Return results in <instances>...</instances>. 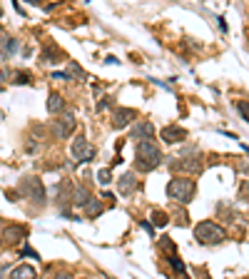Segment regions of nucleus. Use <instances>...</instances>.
Wrapping results in <instances>:
<instances>
[{
	"instance_id": "obj_6",
	"label": "nucleus",
	"mask_w": 249,
	"mask_h": 279,
	"mask_svg": "<svg viewBox=\"0 0 249 279\" xmlns=\"http://www.w3.org/2000/svg\"><path fill=\"white\" fill-rule=\"evenodd\" d=\"M53 130H55V135H58L60 140H67L70 132L75 130V117H73V112H65L58 122H53Z\"/></svg>"
},
{
	"instance_id": "obj_4",
	"label": "nucleus",
	"mask_w": 249,
	"mask_h": 279,
	"mask_svg": "<svg viewBox=\"0 0 249 279\" xmlns=\"http://www.w3.org/2000/svg\"><path fill=\"white\" fill-rule=\"evenodd\" d=\"M20 189H22L25 197H30V202H35L40 207L45 205V187H42V182H40L38 177H25Z\"/></svg>"
},
{
	"instance_id": "obj_21",
	"label": "nucleus",
	"mask_w": 249,
	"mask_h": 279,
	"mask_svg": "<svg viewBox=\"0 0 249 279\" xmlns=\"http://www.w3.org/2000/svg\"><path fill=\"white\" fill-rule=\"evenodd\" d=\"M30 82V75L28 73H18L15 75V85H28Z\"/></svg>"
},
{
	"instance_id": "obj_20",
	"label": "nucleus",
	"mask_w": 249,
	"mask_h": 279,
	"mask_svg": "<svg viewBox=\"0 0 249 279\" xmlns=\"http://www.w3.org/2000/svg\"><path fill=\"white\" fill-rule=\"evenodd\" d=\"M172 269L174 272H177V274H185V264H182V260H179V257H172Z\"/></svg>"
},
{
	"instance_id": "obj_26",
	"label": "nucleus",
	"mask_w": 249,
	"mask_h": 279,
	"mask_svg": "<svg viewBox=\"0 0 249 279\" xmlns=\"http://www.w3.org/2000/svg\"><path fill=\"white\" fill-rule=\"evenodd\" d=\"M0 93H3V88H0Z\"/></svg>"
},
{
	"instance_id": "obj_14",
	"label": "nucleus",
	"mask_w": 249,
	"mask_h": 279,
	"mask_svg": "<svg viewBox=\"0 0 249 279\" xmlns=\"http://www.w3.org/2000/svg\"><path fill=\"white\" fill-rule=\"evenodd\" d=\"M48 110L50 112H65V100H62V95H58V93L48 95Z\"/></svg>"
},
{
	"instance_id": "obj_12",
	"label": "nucleus",
	"mask_w": 249,
	"mask_h": 279,
	"mask_svg": "<svg viewBox=\"0 0 249 279\" xmlns=\"http://www.w3.org/2000/svg\"><path fill=\"white\" fill-rule=\"evenodd\" d=\"M38 274H35V269L30 267V264H20V267H15L13 272H10V279H35Z\"/></svg>"
},
{
	"instance_id": "obj_7",
	"label": "nucleus",
	"mask_w": 249,
	"mask_h": 279,
	"mask_svg": "<svg viewBox=\"0 0 249 279\" xmlns=\"http://www.w3.org/2000/svg\"><path fill=\"white\" fill-rule=\"evenodd\" d=\"M132 120H134V110H130V108H117L115 115H112V127H115V130H122V127H127Z\"/></svg>"
},
{
	"instance_id": "obj_13",
	"label": "nucleus",
	"mask_w": 249,
	"mask_h": 279,
	"mask_svg": "<svg viewBox=\"0 0 249 279\" xmlns=\"http://www.w3.org/2000/svg\"><path fill=\"white\" fill-rule=\"evenodd\" d=\"M172 169L174 172H199V169H202V165H199V162H197V160H177V162H174L172 165Z\"/></svg>"
},
{
	"instance_id": "obj_25",
	"label": "nucleus",
	"mask_w": 249,
	"mask_h": 279,
	"mask_svg": "<svg viewBox=\"0 0 249 279\" xmlns=\"http://www.w3.org/2000/svg\"><path fill=\"white\" fill-rule=\"evenodd\" d=\"M58 279H73V277H70V274H65V272H62V274H58Z\"/></svg>"
},
{
	"instance_id": "obj_23",
	"label": "nucleus",
	"mask_w": 249,
	"mask_h": 279,
	"mask_svg": "<svg viewBox=\"0 0 249 279\" xmlns=\"http://www.w3.org/2000/svg\"><path fill=\"white\" fill-rule=\"evenodd\" d=\"M239 195H242V200H249V182L242 185V192H239Z\"/></svg>"
},
{
	"instance_id": "obj_5",
	"label": "nucleus",
	"mask_w": 249,
	"mask_h": 279,
	"mask_svg": "<svg viewBox=\"0 0 249 279\" xmlns=\"http://www.w3.org/2000/svg\"><path fill=\"white\" fill-rule=\"evenodd\" d=\"M70 155H73L75 160H80V162H90V160L95 157V147L80 135V137H75V142H73V147H70Z\"/></svg>"
},
{
	"instance_id": "obj_8",
	"label": "nucleus",
	"mask_w": 249,
	"mask_h": 279,
	"mask_svg": "<svg viewBox=\"0 0 249 279\" xmlns=\"http://www.w3.org/2000/svg\"><path fill=\"white\" fill-rule=\"evenodd\" d=\"M160 135H162V140L170 142V145H174V142H185V140H187V130H185V127H177V125L165 127Z\"/></svg>"
},
{
	"instance_id": "obj_22",
	"label": "nucleus",
	"mask_w": 249,
	"mask_h": 279,
	"mask_svg": "<svg viewBox=\"0 0 249 279\" xmlns=\"http://www.w3.org/2000/svg\"><path fill=\"white\" fill-rule=\"evenodd\" d=\"M237 110L242 112V117H244V120H249V105H247V102H237Z\"/></svg>"
},
{
	"instance_id": "obj_15",
	"label": "nucleus",
	"mask_w": 249,
	"mask_h": 279,
	"mask_svg": "<svg viewBox=\"0 0 249 279\" xmlns=\"http://www.w3.org/2000/svg\"><path fill=\"white\" fill-rule=\"evenodd\" d=\"M73 202H75V205H90V202H93V195H90V192H87V189H85V187H77L75 189V195H73Z\"/></svg>"
},
{
	"instance_id": "obj_18",
	"label": "nucleus",
	"mask_w": 249,
	"mask_h": 279,
	"mask_svg": "<svg viewBox=\"0 0 249 279\" xmlns=\"http://www.w3.org/2000/svg\"><path fill=\"white\" fill-rule=\"evenodd\" d=\"M85 212H87V217H97L102 212V205L100 202H90V205L85 207Z\"/></svg>"
},
{
	"instance_id": "obj_10",
	"label": "nucleus",
	"mask_w": 249,
	"mask_h": 279,
	"mask_svg": "<svg viewBox=\"0 0 249 279\" xmlns=\"http://www.w3.org/2000/svg\"><path fill=\"white\" fill-rule=\"evenodd\" d=\"M130 135H132V137H140V142H142V140H152V135H154L152 122H140V125H134L132 130H130Z\"/></svg>"
},
{
	"instance_id": "obj_11",
	"label": "nucleus",
	"mask_w": 249,
	"mask_h": 279,
	"mask_svg": "<svg viewBox=\"0 0 249 279\" xmlns=\"http://www.w3.org/2000/svg\"><path fill=\"white\" fill-rule=\"evenodd\" d=\"M120 192H122V195H130V192H134V189H137V177H134L132 172H125V175H122V177H120Z\"/></svg>"
},
{
	"instance_id": "obj_27",
	"label": "nucleus",
	"mask_w": 249,
	"mask_h": 279,
	"mask_svg": "<svg viewBox=\"0 0 249 279\" xmlns=\"http://www.w3.org/2000/svg\"><path fill=\"white\" fill-rule=\"evenodd\" d=\"M0 244H3V240H0Z\"/></svg>"
},
{
	"instance_id": "obj_3",
	"label": "nucleus",
	"mask_w": 249,
	"mask_h": 279,
	"mask_svg": "<svg viewBox=\"0 0 249 279\" xmlns=\"http://www.w3.org/2000/svg\"><path fill=\"white\" fill-rule=\"evenodd\" d=\"M194 237L202 244H219L224 242V229L217 227L214 222H199L194 227Z\"/></svg>"
},
{
	"instance_id": "obj_2",
	"label": "nucleus",
	"mask_w": 249,
	"mask_h": 279,
	"mask_svg": "<svg viewBox=\"0 0 249 279\" xmlns=\"http://www.w3.org/2000/svg\"><path fill=\"white\" fill-rule=\"evenodd\" d=\"M167 195H170V200H174V202L187 205L192 200V195H194V182H192L190 177H174L172 182L167 185Z\"/></svg>"
},
{
	"instance_id": "obj_17",
	"label": "nucleus",
	"mask_w": 249,
	"mask_h": 279,
	"mask_svg": "<svg viewBox=\"0 0 249 279\" xmlns=\"http://www.w3.org/2000/svg\"><path fill=\"white\" fill-rule=\"evenodd\" d=\"M152 220H154V224H157V227H165V224L170 222V217H167L165 212H160V209H157V212H152Z\"/></svg>"
},
{
	"instance_id": "obj_9",
	"label": "nucleus",
	"mask_w": 249,
	"mask_h": 279,
	"mask_svg": "<svg viewBox=\"0 0 249 279\" xmlns=\"http://www.w3.org/2000/svg\"><path fill=\"white\" fill-rule=\"evenodd\" d=\"M3 234H5V240H8L10 244H18V242H22V240H25V227H18V224H8Z\"/></svg>"
},
{
	"instance_id": "obj_1",
	"label": "nucleus",
	"mask_w": 249,
	"mask_h": 279,
	"mask_svg": "<svg viewBox=\"0 0 249 279\" xmlns=\"http://www.w3.org/2000/svg\"><path fill=\"white\" fill-rule=\"evenodd\" d=\"M162 162V152L152 140H142L137 145V167L140 169H152Z\"/></svg>"
},
{
	"instance_id": "obj_19",
	"label": "nucleus",
	"mask_w": 249,
	"mask_h": 279,
	"mask_svg": "<svg viewBox=\"0 0 249 279\" xmlns=\"http://www.w3.org/2000/svg\"><path fill=\"white\" fill-rule=\"evenodd\" d=\"M97 180H100V185H110V180H112V175H110V169H100L97 172Z\"/></svg>"
},
{
	"instance_id": "obj_16",
	"label": "nucleus",
	"mask_w": 249,
	"mask_h": 279,
	"mask_svg": "<svg viewBox=\"0 0 249 279\" xmlns=\"http://www.w3.org/2000/svg\"><path fill=\"white\" fill-rule=\"evenodd\" d=\"M70 75L77 77V80H85V77H87V75L82 73V68H80L77 62H70V65H67V77H70Z\"/></svg>"
},
{
	"instance_id": "obj_24",
	"label": "nucleus",
	"mask_w": 249,
	"mask_h": 279,
	"mask_svg": "<svg viewBox=\"0 0 249 279\" xmlns=\"http://www.w3.org/2000/svg\"><path fill=\"white\" fill-rule=\"evenodd\" d=\"M5 50L13 53V50H15V40H8V42H5Z\"/></svg>"
}]
</instances>
